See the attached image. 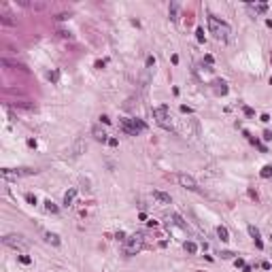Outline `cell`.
I'll list each match as a JSON object with an SVG mask.
<instances>
[{
	"mask_svg": "<svg viewBox=\"0 0 272 272\" xmlns=\"http://www.w3.org/2000/svg\"><path fill=\"white\" fill-rule=\"evenodd\" d=\"M208 32H211L217 41H221V43H228L232 38V28H230V23H225L223 19H219V17H215V15H208Z\"/></svg>",
	"mask_w": 272,
	"mask_h": 272,
	"instance_id": "cell-1",
	"label": "cell"
},
{
	"mask_svg": "<svg viewBox=\"0 0 272 272\" xmlns=\"http://www.w3.org/2000/svg\"><path fill=\"white\" fill-rule=\"evenodd\" d=\"M145 247V234H132L130 238L123 240V253L125 255H136Z\"/></svg>",
	"mask_w": 272,
	"mask_h": 272,
	"instance_id": "cell-2",
	"label": "cell"
},
{
	"mask_svg": "<svg viewBox=\"0 0 272 272\" xmlns=\"http://www.w3.org/2000/svg\"><path fill=\"white\" fill-rule=\"evenodd\" d=\"M119 128H121L125 134H130V136H138L140 132L147 130V125H145L140 119H130V117H123L121 123H119Z\"/></svg>",
	"mask_w": 272,
	"mask_h": 272,
	"instance_id": "cell-3",
	"label": "cell"
},
{
	"mask_svg": "<svg viewBox=\"0 0 272 272\" xmlns=\"http://www.w3.org/2000/svg\"><path fill=\"white\" fill-rule=\"evenodd\" d=\"M153 117H155L157 125H162L164 130H174V128H172V121H170V111H168V106H157V108H153Z\"/></svg>",
	"mask_w": 272,
	"mask_h": 272,
	"instance_id": "cell-4",
	"label": "cell"
},
{
	"mask_svg": "<svg viewBox=\"0 0 272 272\" xmlns=\"http://www.w3.org/2000/svg\"><path fill=\"white\" fill-rule=\"evenodd\" d=\"M38 170L34 168H17V170H11V168H2V179L4 181H13V179H21V177H32L36 174Z\"/></svg>",
	"mask_w": 272,
	"mask_h": 272,
	"instance_id": "cell-5",
	"label": "cell"
},
{
	"mask_svg": "<svg viewBox=\"0 0 272 272\" xmlns=\"http://www.w3.org/2000/svg\"><path fill=\"white\" fill-rule=\"evenodd\" d=\"M177 183L181 187H185V189H192V192H198V189H200L198 181L192 174H185V172H179V174H177Z\"/></svg>",
	"mask_w": 272,
	"mask_h": 272,
	"instance_id": "cell-6",
	"label": "cell"
},
{
	"mask_svg": "<svg viewBox=\"0 0 272 272\" xmlns=\"http://www.w3.org/2000/svg\"><path fill=\"white\" fill-rule=\"evenodd\" d=\"M2 242L6 247H13V249H26V240H21V236H17V234H9V236L2 238Z\"/></svg>",
	"mask_w": 272,
	"mask_h": 272,
	"instance_id": "cell-7",
	"label": "cell"
},
{
	"mask_svg": "<svg viewBox=\"0 0 272 272\" xmlns=\"http://www.w3.org/2000/svg\"><path fill=\"white\" fill-rule=\"evenodd\" d=\"M249 234H251V238L255 240V247H257V249H264V240H261L259 230L255 228V225H249Z\"/></svg>",
	"mask_w": 272,
	"mask_h": 272,
	"instance_id": "cell-8",
	"label": "cell"
},
{
	"mask_svg": "<svg viewBox=\"0 0 272 272\" xmlns=\"http://www.w3.org/2000/svg\"><path fill=\"white\" fill-rule=\"evenodd\" d=\"M213 85H215V92L217 94H221V96H225V94H228V83H225V81H221V79H215L213 81Z\"/></svg>",
	"mask_w": 272,
	"mask_h": 272,
	"instance_id": "cell-9",
	"label": "cell"
},
{
	"mask_svg": "<svg viewBox=\"0 0 272 272\" xmlns=\"http://www.w3.org/2000/svg\"><path fill=\"white\" fill-rule=\"evenodd\" d=\"M153 198H155V200H159L162 204H170V202H172V200H170V194L159 192V189H153Z\"/></svg>",
	"mask_w": 272,
	"mask_h": 272,
	"instance_id": "cell-10",
	"label": "cell"
},
{
	"mask_svg": "<svg viewBox=\"0 0 272 272\" xmlns=\"http://www.w3.org/2000/svg\"><path fill=\"white\" fill-rule=\"evenodd\" d=\"M92 134H94V138H96L98 142H108V134H106L102 128H94Z\"/></svg>",
	"mask_w": 272,
	"mask_h": 272,
	"instance_id": "cell-11",
	"label": "cell"
},
{
	"mask_svg": "<svg viewBox=\"0 0 272 272\" xmlns=\"http://www.w3.org/2000/svg\"><path fill=\"white\" fill-rule=\"evenodd\" d=\"M75 198H77V189L72 187V189H68L66 196H64V206H70L72 202H75Z\"/></svg>",
	"mask_w": 272,
	"mask_h": 272,
	"instance_id": "cell-12",
	"label": "cell"
},
{
	"mask_svg": "<svg viewBox=\"0 0 272 272\" xmlns=\"http://www.w3.org/2000/svg\"><path fill=\"white\" fill-rule=\"evenodd\" d=\"M217 236H219L223 242H228V240H230V232H228V228H225V225H219V228H217Z\"/></svg>",
	"mask_w": 272,
	"mask_h": 272,
	"instance_id": "cell-13",
	"label": "cell"
},
{
	"mask_svg": "<svg viewBox=\"0 0 272 272\" xmlns=\"http://www.w3.org/2000/svg\"><path fill=\"white\" fill-rule=\"evenodd\" d=\"M183 249L189 253V255H194V253H198V244H196L194 240H187V242L183 244Z\"/></svg>",
	"mask_w": 272,
	"mask_h": 272,
	"instance_id": "cell-14",
	"label": "cell"
},
{
	"mask_svg": "<svg viewBox=\"0 0 272 272\" xmlns=\"http://www.w3.org/2000/svg\"><path fill=\"white\" fill-rule=\"evenodd\" d=\"M170 19H172V21H179V4H177V2L170 4Z\"/></svg>",
	"mask_w": 272,
	"mask_h": 272,
	"instance_id": "cell-15",
	"label": "cell"
},
{
	"mask_svg": "<svg viewBox=\"0 0 272 272\" xmlns=\"http://www.w3.org/2000/svg\"><path fill=\"white\" fill-rule=\"evenodd\" d=\"M45 208H47V213H51V215H58V213H60V208L53 204L51 200H45Z\"/></svg>",
	"mask_w": 272,
	"mask_h": 272,
	"instance_id": "cell-16",
	"label": "cell"
},
{
	"mask_svg": "<svg viewBox=\"0 0 272 272\" xmlns=\"http://www.w3.org/2000/svg\"><path fill=\"white\" fill-rule=\"evenodd\" d=\"M47 242L53 244V247H60V242H62V240H60L58 234H51V232H49V234H47Z\"/></svg>",
	"mask_w": 272,
	"mask_h": 272,
	"instance_id": "cell-17",
	"label": "cell"
},
{
	"mask_svg": "<svg viewBox=\"0 0 272 272\" xmlns=\"http://www.w3.org/2000/svg\"><path fill=\"white\" fill-rule=\"evenodd\" d=\"M259 177L261 179H270L272 177V166H264V168H261V172H259Z\"/></svg>",
	"mask_w": 272,
	"mask_h": 272,
	"instance_id": "cell-18",
	"label": "cell"
},
{
	"mask_svg": "<svg viewBox=\"0 0 272 272\" xmlns=\"http://www.w3.org/2000/svg\"><path fill=\"white\" fill-rule=\"evenodd\" d=\"M172 221H174V223L179 225V228H183V230H187V223H185L183 219H181V217H179V215H172Z\"/></svg>",
	"mask_w": 272,
	"mask_h": 272,
	"instance_id": "cell-19",
	"label": "cell"
},
{
	"mask_svg": "<svg viewBox=\"0 0 272 272\" xmlns=\"http://www.w3.org/2000/svg\"><path fill=\"white\" fill-rule=\"evenodd\" d=\"M253 9H255L257 13H266L268 11V4L266 2H257V4H253Z\"/></svg>",
	"mask_w": 272,
	"mask_h": 272,
	"instance_id": "cell-20",
	"label": "cell"
},
{
	"mask_svg": "<svg viewBox=\"0 0 272 272\" xmlns=\"http://www.w3.org/2000/svg\"><path fill=\"white\" fill-rule=\"evenodd\" d=\"M242 111H244V115H247V117H253V115H255V111H253L251 106H242Z\"/></svg>",
	"mask_w": 272,
	"mask_h": 272,
	"instance_id": "cell-21",
	"label": "cell"
},
{
	"mask_svg": "<svg viewBox=\"0 0 272 272\" xmlns=\"http://www.w3.org/2000/svg\"><path fill=\"white\" fill-rule=\"evenodd\" d=\"M26 202H30V204H36V196H34V194H26Z\"/></svg>",
	"mask_w": 272,
	"mask_h": 272,
	"instance_id": "cell-22",
	"label": "cell"
},
{
	"mask_svg": "<svg viewBox=\"0 0 272 272\" xmlns=\"http://www.w3.org/2000/svg\"><path fill=\"white\" fill-rule=\"evenodd\" d=\"M19 261H21V264H26V266H28V264H32V259H30L28 255H19Z\"/></svg>",
	"mask_w": 272,
	"mask_h": 272,
	"instance_id": "cell-23",
	"label": "cell"
},
{
	"mask_svg": "<svg viewBox=\"0 0 272 272\" xmlns=\"http://www.w3.org/2000/svg\"><path fill=\"white\" fill-rule=\"evenodd\" d=\"M196 34H198V41L204 43V30H202V28H198V30H196Z\"/></svg>",
	"mask_w": 272,
	"mask_h": 272,
	"instance_id": "cell-24",
	"label": "cell"
},
{
	"mask_svg": "<svg viewBox=\"0 0 272 272\" xmlns=\"http://www.w3.org/2000/svg\"><path fill=\"white\" fill-rule=\"evenodd\" d=\"M234 266H236V268H244L247 264H244V259H242V257H238L236 261H234Z\"/></svg>",
	"mask_w": 272,
	"mask_h": 272,
	"instance_id": "cell-25",
	"label": "cell"
},
{
	"mask_svg": "<svg viewBox=\"0 0 272 272\" xmlns=\"http://www.w3.org/2000/svg\"><path fill=\"white\" fill-rule=\"evenodd\" d=\"M221 257H223V259H232V257H234V253H232V251H223V253H221Z\"/></svg>",
	"mask_w": 272,
	"mask_h": 272,
	"instance_id": "cell-26",
	"label": "cell"
},
{
	"mask_svg": "<svg viewBox=\"0 0 272 272\" xmlns=\"http://www.w3.org/2000/svg\"><path fill=\"white\" fill-rule=\"evenodd\" d=\"M147 66H149V68H151V66H155V58H153V56L147 58Z\"/></svg>",
	"mask_w": 272,
	"mask_h": 272,
	"instance_id": "cell-27",
	"label": "cell"
},
{
	"mask_svg": "<svg viewBox=\"0 0 272 272\" xmlns=\"http://www.w3.org/2000/svg\"><path fill=\"white\" fill-rule=\"evenodd\" d=\"M58 77H60L58 70H56V72H49V79H51V81H58Z\"/></svg>",
	"mask_w": 272,
	"mask_h": 272,
	"instance_id": "cell-28",
	"label": "cell"
},
{
	"mask_svg": "<svg viewBox=\"0 0 272 272\" xmlns=\"http://www.w3.org/2000/svg\"><path fill=\"white\" fill-rule=\"evenodd\" d=\"M259 119L264 121V123H268V121H270V115H268V113H261V117H259Z\"/></svg>",
	"mask_w": 272,
	"mask_h": 272,
	"instance_id": "cell-29",
	"label": "cell"
},
{
	"mask_svg": "<svg viewBox=\"0 0 272 272\" xmlns=\"http://www.w3.org/2000/svg\"><path fill=\"white\" fill-rule=\"evenodd\" d=\"M264 140H272V132H270V130L264 132Z\"/></svg>",
	"mask_w": 272,
	"mask_h": 272,
	"instance_id": "cell-30",
	"label": "cell"
},
{
	"mask_svg": "<svg viewBox=\"0 0 272 272\" xmlns=\"http://www.w3.org/2000/svg\"><path fill=\"white\" fill-rule=\"evenodd\" d=\"M28 147H30V149H36V140H34V138H28Z\"/></svg>",
	"mask_w": 272,
	"mask_h": 272,
	"instance_id": "cell-31",
	"label": "cell"
},
{
	"mask_svg": "<svg viewBox=\"0 0 272 272\" xmlns=\"http://www.w3.org/2000/svg\"><path fill=\"white\" fill-rule=\"evenodd\" d=\"M104 66H106L104 60H98V62H96V68H104Z\"/></svg>",
	"mask_w": 272,
	"mask_h": 272,
	"instance_id": "cell-32",
	"label": "cell"
},
{
	"mask_svg": "<svg viewBox=\"0 0 272 272\" xmlns=\"http://www.w3.org/2000/svg\"><path fill=\"white\" fill-rule=\"evenodd\" d=\"M204 62H206V64H213L215 60H213V56H208V53H206V56H204Z\"/></svg>",
	"mask_w": 272,
	"mask_h": 272,
	"instance_id": "cell-33",
	"label": "cell"
},
{
	"mask_svg": "<svg viewBox=\"0 0 272 272\" xmlns=\"http://www.w3.org/2000/svg\"><path fill=\"white\" fill-rule=\"evenodd\" d=\"M108 145H111V147H117V145H119V140H117V138H108Z\"/></svg>",
	"mask_w": 272,
	"mask_h": 272,
	"instance_id": "cell-34",
	"label": "cell"
},
{
	"mask_svg": "<svg viewBox=\"0 0 272 272\" xmlns=\"http://www.w3.org/2000/svg\"><path fill=\"white\" fill-rule=\"evenodd\" d=\"M261 268H264V270H270L272 264H270V261H261Z\"/></svg>",
	"mask_w": 272,
	"mask_h": 272,
	"instance_id": "cell-35",
	"label": "cell"
},
{
	"mask_svg": "<svg viewBox=\"0 0 272 272\" xmlns=\"http://www.w3.org/2000/svg\"><path fill=\"white\" fill-rule=\"evenodd\" d=\"M181 113H187V115H189V113H192V108H189V106H185V104H183V106H181Z\"/></svg>",
	"mask_w": 272,
	"mask_h": 272,
	"instance_id": "cell-36",
	"label": "cell"
},
{
	"mask_svg": "<svg viewBox=\"0 0 272 272\" xmlns=\"http://www.w3.org/2000/svg\"><path fill=\"white\" fill-rule=\"evenodd\" d=\"M100 121H102V123H111V119H108L106 115H102V117H100Z\"/></svg>",
	"mask_w": 272,
	"mask_h": 272,
	"instance_id": "cell-37",
	"label": "cell"
},
{
	"mask_svg": "<svg viewBox=\"0 0 272 272\" xmlns=\"http://www.w3.org/2000/svg\"><path fill=\"white\" fill-rule=\"evenodd\" d=\"M270 238H272V236H270Z\"/></svg>",
	"mask_w": 272,
	"mask_h": 272,
	"instance_id": "cell-38",
	"label": "cell"
}]
</instances>
